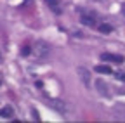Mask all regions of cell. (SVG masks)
Returning a JSON list of instances; mask_svg holds the SVG:
<instances>
[{"label":"cell","mask_w":125,"mask_h":123,"mask_svg":"<svg viewBox=\"0 0 125 123\" xmlns=\"http://www.w3.org/2000/svg\"><path fill=\"white\" fill-rule=\"evenodd\" d=\"M33 54H35L37 59H47L51 56V45L47 43L45 40H38L33 45Z\"/></svg>","instance_id":"cell-1"},{"label":"cell","mask_w":125,"mask_h":123,"mask_svg":"<svg viewBox=\"0 0 125 123\" xmlns=\"http://www.w3.org/2000/svg\"><path fill=\"white\" fill-rule=\"evenodd\" d=\"M80 23L85 26H97V16L92 12H80Z\"/></svg>","instance_id":"cell-2"},{"label":"cell","mask_w":125,"mask_h":123,"mask_svg":"<svg viewBox=\"0 0 125 123\" xmlns=\"http://www.w3.org/2000/svg\"><path fill=\"white\" fill-rule=\"evenodd\" d=\"M76 73H78V78L82 80V83H83L85 87H89V85H90V80H92V75H90V71H89L87 68L80 66Z\"/></svg>","instance_id":"cell-3"},{"label":"cell","mask_w":125,"mask_h":123,"mask_svg":"<svg viewBox=\"0 0 125 123\" xmlns=\"http://www.w3.org/2000/svg\"><path fill=\"white\" fill-rule=\"evenodd\" d=\"M94 87H96V90H97L99 95H103V97H108L109 95V87H108V83L104 80H96V82H94Z\"/></svg>","instance_id":"cell-4"},{"label":"cell","mask_w":125,"mask_h":123,"mask_svg":"<svg viewBox=\"0 0 125 123\" xmlns=\"http://www.w3.org/2000/svg\"><path fill=\"white\" fill-rule=\"evenodd\" d=\"M47 104H49L52 109H56L57 113H64L66 111V104L59 101V99H47Z\"/></svg>","instance_id":"cell-5"},{"label":"cell","mask_w":125,"mask_h":123,"mask_svg":"<svg viewBox=\"0 0 125 123\" xmlns=\"http://www.w3.org/2000/svg\"><path fill=\"white\" fill-rule=\"evenodd\" d=\"M101 61H106V63H123V56H116V54H109V52H104L101 54Z\"/></svg>","instance_id":"cell-6"},{"label":"cell","mask_w":125,"mask_h":123,"mask_svg":"<svg viewBox=\"0 0 125 123\" xmlns=\"http://www.w3.org/2000/svg\"><path fill=\"white\" fill-rule=\"evenodd\" d=\"M45 4L49 5L56 14H59L61 12V5H59V0H45Z\"/></svg>","instance_id":"cell-7"},{"label":"cell","mask_w":125,"mask_h":123,"mask_svg":"<svg viewBox=\"0 0 125 123\" xmlns=\"http://www.w3.org/2000/svg\"><path fill=\"white\" fill-rule=\"evenodd\" d=\"M12 114H14V109L10 106H5L4 109H0V116H4V118H10Z\"/></svg>","instance_id":"cell-8"},{"label":"cell","mask_w":125,"mask_h":123,"mask_svg":"<svg viewBox=\"0 0 125 123\" xmlns=\"http://www.w3.org/2000/svg\"><path fill=\"white\" fill-rule=\"evenodd\" d=\"M96 71H97V73H106V75H111V73H113L111 68H109V66H104V64H97V66H96Z\"/></svg>","instance_id":"cell-9"},{"label":"cell","mask_w":125,"mask_h":123,"mask_svg":"<svg viewBox=\"0 0 125 123\" xmlns=\"http://www.w3.org/2000/svg\"><path fill=\"white\" fill-rule=\"evenodd\" d=\"M97 28H99V31H101V33H111V29H113L111 26H109V24H106V23L99 24Z\"/></svg>","instance_id":"cell-10"},{"label":"cell","mask_w":125,"mask_h":123,"mask_svg":"<svg viewBox=\"0 0 125 123\" xmlns=\"http://www.w3.org/2000/svg\"><path fill=\"white\" fill-rule=\"evenodd\" d=\"M30 50H31V49L28 47V45H24V47L21 49V56H23V57H26V56H30Z\"/></svg>","instance_id":"cell-11"},{"label":"cell","mask_w":125,"mask_h":123,"mask_svg":"<svg viewBox=\"0 0 125 123\" xmlns=\"http://www.w3.org/2000/svg\"><path fill=\"white\" fill-rule=\"evenodd\" d=\"M116 78L122 80V82L125 83V73H123V71H118V73H116Z\"/></svg>","instance_id":"cell-12"},{"label":"cell","mask_w":125,"mask_h":123,"mask_svg":"<svg viewBox=\"0 0 125 123\" xmlns=\"http://www.w3.org/2000/svg\"><path fill=\"white\" fill-rule=\"evenodd\" d=\"M122 14H123V16H125V2L122 4Z\"/></svg>","instance_id":"cell-13"},{"label":"cell","mask_w":125,"mask_h":123,"mask_svg":"<svg viewBox=\"0 0 125 123\" xmlns=\"http://www.w3.org/2000/svg\"><path fill=\"white\" fill-rule=\"evenodd\" d=\"M96 2H103V0H96Z\"/></svg>","instance_id":"cell-14"}]
</instances>
